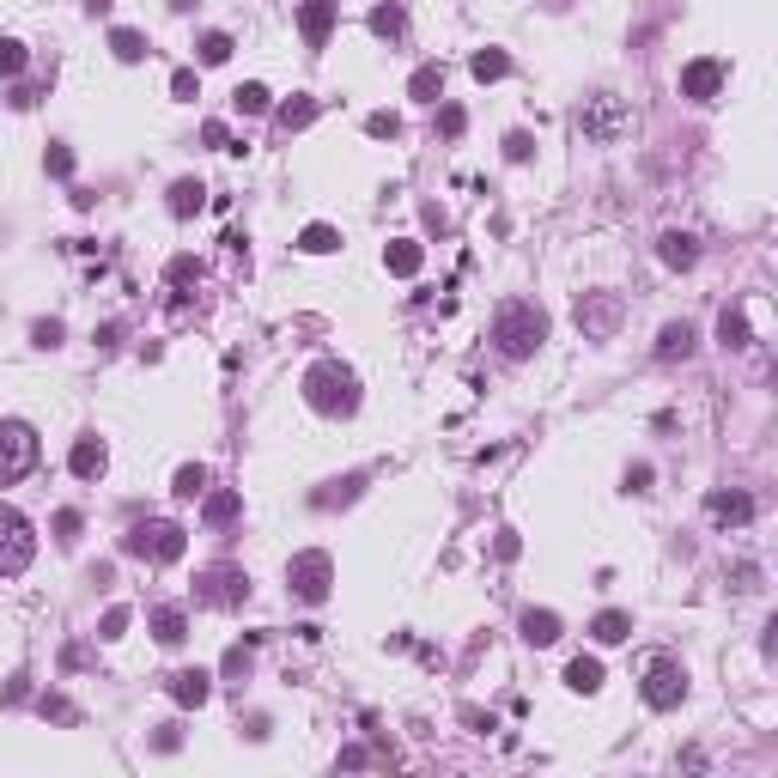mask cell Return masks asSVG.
<instances>
[{"label":"cell","instance_id":"1","mask_svg":"<svg viewBox=\"0 0 778 778\" xmlns=\"http://www.w3.org/2000/svg\"><path fill=\"white\" fill-rule=\"evenodd\" d=\"M304 402L317 408V414H329V420H347V414L359 408V377H353V365L317 359V365L304 371Z\"/></svg>","mask_w":778,"mask_h":778},{"label":"cell","instance_id":"2","mask_svg":"<svg viewBox=\"0 0 778 778\" xmlns=\"http://www.w3.org/2000/svg\"><path fill=\"white\" fill-rule=\"evenodd\" d=\"M493 341H499L505 359H535L541 341H548V317H541L529 298H511V304H499V317H493Z\"/></svg>","mask_w":778,"mask_h":778},{"label":"cell","instance_id":"3","mask_svg":"<svg viewBox=\"0 0 778 778\" xmlns=\"http://www.w3.org/2000/svg\"><path fill=\"white\" fill-rule=\"evenodd\" d=\"M122 548L134 554V560H152V566H171V560H183V548H189V535H183V523H134L128 535H122Z\"/></svg>","mask_w":778,"mask_h":778},{"label":"cell","instance_id":"4","mask_svg":"<svg viewBox=\"0 0 778 778\" xmlns=\"http://www.w3.org/2000/svg\"><path fill=\"white\" fill-rule=\"evenodd\" d=\"M286 590L298 596V602H329V590H335V560L323 554V548H304V554H292V566H286Z\"/></svg>","mask_w":778,"mask_h":778},{"label":"cell","instance_id":"5","mask_svg":"<svg viewBox=\"0 0 778 778\" xmlns=\"http://www.w3.org/2000/svg\"><path fill=\"white\" fill-rule=\"evenodd\" d=\"M31 560H37V529H31V517L13 511V505H0V578H19Z\"/></svg>","mask_w":778,"mask_h":778},{"label":"cell","instance_id":"6","mask_svg":"<svg viewBox=\"0 0 778 778\" xmlns=\"http://www.w3.org/2000/svg\"><path fill=\"white\" fill-rule=\"evenodd\" d=\"M37 469V432L25 420H0V487H13Z\"/></svg>","mask_w":778,"mask_h":778},{"label":"cell","instance_id":"7","mask_svg":"<svg viewBox=\"0 0 778 778\" xmlns=\"http://www.w3.org/2000/svg\"><path fill=\"white\" fill-rule=\"evenodd\" d=\"M195 602H201V608H244V602H250L244 566H207V572L195 578Z\"/></svg>","mask_w":778,"mask_h":778},{"label":"cell","instance_id":"8","mask_svg":"<svg viewBox=\"0 0 778 778\" xmlns=\"http://www.w3.org/2000/svg\"><path fill=\"white\" fill-rule=\"evenodd\" d=\"M578 128H584V140L614 146L620 134H627V110H620V98H614V92H596V98H584V104H578Z\"/></svg>","mask_w":778,"mask_h":778},{"label":"cell","instance_id":"9","mask_svg":"<svg viewBox=\"0 0 778 778\" xmlns=\"http://www.w3.org/2000/svg\"><path fill=\"white\" fill-rule=\"evenodd\" d=\"M681 699H687V669L675 657H651V669H645V706L651 712H675Z\"/></svg>","mask_w":778,"mask_h":778},{"label":"cell","instance_id":"10","mask_svg":"<svg viewBox=\"0 0 778 778\" xmlns=\"http://www.w3.org/2000/svg\"><path fill=\"white\" fill-rule=\"evenodd\" d=\"M572 317H578L584 341H608V335L620 329V317H627V304H620V292H584Z\"/></svg>","mask_w":778,"mask_h":778},{"label":"cell","instance_id":"11","mask_svg":"<svg viewBox=\"0 0 778 778\" xmlns=\"http://www.w3.org/2000/svg\"><path fill=\"white\" fill-rule=\"evenodd\" d=\"M724 80H730V67H724L718 55H699V61L681 67V98H693V104H718Z\"/></svg>","mask_w":778,"mask_h":778},{"label":"cell","instance_id":"12","mask_svg":"<svg viewBox=\"0 0 778 778\" xmlns=\"http://www.w3.org/2000/svg\"><path fill=\"white\" fill-rule=\"evenodd\" d=\"M67 469L80 475V481H98V475L110 469V450H104V438H98V432L73 438V450H67Z\"/></svg>","mask_w":778,"mask_h":778},{"label":"cell","instance_id":"13","mask_svg":"<svg viewBox=\"0 0 778 778\" xmlns=\"http://www.w3.org/2000/svg\"><path fill=\"white\" fill-rule=\"evenodd\" d=\"M335 19H341L335 0H304V7H298V31H304V43H310V49H323L329 31H335Z\"/></svg>","mask_w":778,"mask_h":778},{"label":"cell","instance_id":"14","mask_svg":"<svg viewBox=\"0 0 778 778\" xmlns=\"http://www.w3.org/2000/svg\"><path fill=\"white\" fill-rule=\"evenodd\" d=\"M706 517H712L718 529H742V523L754 517V499H748V493H736V487H730V493L718 487V493H706Z\"/></svg>","mask_w":778,"mask_h":778},{"label":"cell","instance_id":"15","mask_svg":"<svg viewBox=\"0 0 778 778\" xmlns=\"http://www.w3.org/2000/svg\"><path fill=\"white\" fill-rule=\"evenodd\" d=\"M517 633H523V645H560V614L554 608H523V620H517Z\"/></svg>","mask_w":778,"mask_h":778},{"label":"cell","instance_id":"16","mask_svg":"<svg viewBox=\"0 0 778 778\" xmlns=\"http://www.w3.org/2000/svg\"><path fill=\"white\" fill-rule=\"evenodd\" d=\"M657 256H663V268L687 274V268L699 262V238H693V231H663V238H657Z\"/></svg>","mask_w":778,"mask_h":778},{"label":"cell","instance_id":"17","mask_svg":"<svg viewBox=\"0 0 778 778\" xmlns=\"http://www.w3.org/2000/svg\"><path fill=\"white\" fill-rule=\"evenodd\" d=\"M165 693L177 699V706H207V693H213V675L207 669H177L165 681Z\"/></svg>","mask_w":778,"mask_h":778},{"label":"cell","instance_id":"18","mask_svg":"<svg viewBox=\"0 0 778 778\" xmlns=\"http://www.w3.org/2000/svg\"><path fill=\"white\" fill-rule=\"evenodd\" d=\"M590 639H596V645H620V639H633V614H627V608H602V614L590 620Z\"/></svg>","mask_w":778,"mask_h":778},{"label":"cell","instance_id":"19","mask_svg":"<svg viewBox=\"0 0 778 778\" xmlns=\"http://www.w3.org/2000/svg\"><path fill=\"white\" fill-rule=\"evenodd\" d=\"M152 639H159V645H183V639H189V614H183L177 602L152 608Z\"/></svg>","mask_w":778,"mask_h":778},{"label":"cell","instance_id":"20","mask_svg":"<svg viewBox=\"0 0 778 778\" xmlns=\"http://www.w3.org/2000/svg\"><path fill=\"white\" fill-rule=\"evenodd\" d=\"M420 262H426V250H420L414 238H396V244L383 250V268L396 274V280H414V274H420Z\"/></svg>","mask_w":778,"mask_h":778},{"label":"cell","instance_id":"21","mask_svg":"<svg viewBox=\"0 0 778 778\" xmlns=\"http://www.w3.org/2000/svg\"><path fill=\"white\" fill-rule=\"evenodd\" d=\"M201 517H207V529H225V523H238V517H244V499L231 493V487H219V493L201 499Z\"/></svg>","mask_w":778,"mask_h":778},{"label":"cell","instance_id":"22","mask_svg":"<svg viewBox=\"0 0 778 778\" xmlns=\"http://www.w3.org/2000/svg\"><path fill=\"white\" fill-rule=\"evenodd\" d=\"M408 98H414V104H438V98H444V67H438V61L414 67V80H408Z\"/></svg>","mask_w":778,"mask_h":778},{"label":"cell","instance_id":"23","mask_svg":"<svg viewBox=\"0 0 778 778\" xmlns=\"http://www.w3.org/2000/svg\"><path fill=\"white\" fill-rule=\"evenodd\" d=\"M298 250H304V256H329V250H341V231L317 219V225H304V231H298Z\"/></svg>","mask_w":778,"mask_h":778},{"label":"cell","instance_id":"24","mask_svg":"<svg viewBox=\"0 0 778 778\" xmlns=\"http://www.w3.org/2000/svg\"><path fill=\"white\" fill-rule=\"evenodd\" d=\"M201 207H207V189H201L195 177H177V183H171V213L189 219V213H201Z\"/></svg>","mask_w":778,"mask_h":778},{"label":"cell","instance_id":"25","mask_svg":"<svg viewBox=\"0 0 778 778\" xmlns=\"http://www.w3.org/2000/svg\"><path fill=\"white\" fill-rule=\"evenodd\" d=\"M687 353H693V323H663L657 359H687Z\"/></svg>","mask_w":778,"mask_h":778},{"label":"cell","instance_id":"26","mask_svg":"<svg viewBox=\"0 0 778 778\" xmlns=\"http://www.w3.org/2000/svg\"><path fill=\"white\" fill-rule=\"evenodd\" d=\"M469 73H475L481 86H493V80H505V73H511V55H505V49H475Z\"/></svg>","mask_w":778,"mask_h":778},{"label":"cell","instance_id":"27","mask_svg":"<svg viewBox=\"0 0 778 778\" xmlns=\"http://www.w3.org/2000/svg\"><path fill=\"white\" fill-rule=\"evenodd\" d=\"M566 687H572V693H596V687H602V663H596V657H572V663H566Z\"/></svg>","mask_w":778,"mask_h":778},{"label":"cell","instance_id":"28","mask_svg":"<svg viewBox=\"0 0 778 778\" xmlns=\"http://www.w3.org/2000/svg\"><path fill=\"white\" fill-rule=\"evenodd\" d=\"M310 122H317V98L298 92L292 104H280V128H286V134H298V128H310Z\"/></svg>","mask_w":778,"mask_h":778},{"label":"cell","instance_id":"29","mask_svg":"<svg viewBox=\"0 0 778 778\" xmlns=\"http://www.w3.org/2000/svg\"><path fill=\"white\" fill-rule=\"evenodd\" d=\"M371 31H377V37H389V43H396V37L408 31V13L396 7V0H389V7H371Z\"/></svg>","mask_w":778,"mask_h":778},{"label":"cell","instance_id":"30","mask_svg":"<svg viewBox=\"0 0 778 778\" xmlns=\"http://www.w3.org/2000/svg\"><path fill=\"white\" fill-rule=\"evenodd\" d=\"M110 49H116V61H128V67H134V61H146V37H140V31H128V25H116V31H110Z\"/></svg>","mask_w":778,"mask_h":778},{"label":"cell","instance_id":"31","mask_svg":"<svg viewBox=\"0 0 778 778\" xmlns=\"http://www.w3.org/2000/svg\"><path fill=\"white\" fill-rule=\"evenodd\" d=\"M195 61H201V67H225V61H231V37H225V31H207V37L195 43Z\"/></svg>","mask_w":778,"mask_h":778},{"label":"cell","instance_id":"32","mask_svg":"<svg viewBox=\"0 0 778 778\" xmlns=\"http://www.w3.org/2000/svg\"><path fill=\"white\" fill-rule=\"evenodd\" d=\"M171 493H177V499H201V493H207V469H201V462H183L177 481H171Z\"/></svg>","mask_w":778,"mask_h":778},{"label":"cell","instance_id":"33","mask_svg":"<svg viewBox=\"0 0 778 778\" xmlns=\"http://www.w3.org/2000/svg\"><path fill=\"white\" fill-rule=\"evenodd\" d=\"M359 487H365L359 475H341V481H329V493H317V505H323V511H335V505H353V499H359Z\"/></svg>","mask_w":778,"mask_h":778},{"label":"cell","instance_id":"34","mask_svg":"<svg viewBox=\"0 0 778 778\" xmlns=\"http://www.w3.org/2000/svg\"><path fill=\"white\" fill-rule=\"evenodd\" d=\"M25 43H13V37H0V80H19V73H25Z\"/></svg>","mask_w":778,"mask_h":778},{"label":"cell","instance_id":"35","mask_svg":"<svg viewBox=\"0 0 778 778\" xmlns=\"http://www.w3.org/2000/svg\"><path fill=\"white\" fill-rule=\"evenodd\" d=\"M718 341L724 347H748V317H742V310H724V317H718Z\"/></svg>","mask_w":778,"mask_h":778},{"label":"cell","instance_id":"36","mask_svg":"<svg viewBox=\"0 0 778 778\" xmlns=\"http://www.w3.org/2000/svg\"><path fill=\"white\" fill-rule=\"evenodd\" d=\"M365 134H371V140H396V134H402V116H396V110H371V116H365Z\"/></svg>","mask_w":778,"mask_h":778},{"label":"cell","instance_id":"37","mask_svg":"<svg viewBox=\"0 0 778 778\" xmlns=\"http://www.w3.org/2000/svg\"><path fill=\"white\" fill-rule=\"evenodd\" d=\"M231 104H238L244 116H262V110H268V86H256V80H250V86H238V92H231Z\"/></svg>","mask_w":778,"mask_h":778},{"label":"cell","instance_id":"38","mask_svg":"<svg viewBox=\"0 0 778 778\" xmlns=\"http://www.w3.org/2000/svg\"><path fill=\"white\" fill-rule=\"evenodd\" d=\"M165 280H171V286L183 292V286H195V280H201V262H195V256H171V268H165Z\"/></svg>","mask_w":778,"mask_h":778},{"label":"cell","instance_id":"39","mask_svg":"<svg viewBox=\"0 0 778 778\" xmlns=\"http://www.w3.org/2000/svg\"><path fill=\"white\" fill-rule=\"evenodd\" d=\"M171 98H183V104L201 98V73H195V67H177V73H171Z\"/></svg>","mask_w":778,"mask_h":778},{"label":"cell","instance_id":"40","mask_svg":"<svg viewBox=\"0 0 778 778\" xmlns=\"http://www.w3.org/2000/svg\"><path fill=\"white\" fill-rule=\"evenodd\" d=\"M43 718H55V724H80V706H73V699H61V693H43Z\"/></svg>","mask_w":778,"mask_h":778},{"label":"cell","instance_id":"41","mask_svg":"<svg viewBox=\"0 0 778 778\" xmlns=\"http://www.w3.org/2000/svg\"><path fill=\"white\" fill-rule=\"evenodd\" d=\"M128 620H134V614H128L122 602H116V608H104V620H98V639H122V633H128Z\"/></svg>","mask_w":778,"mask_h":778},{"label":"cell","instance_id":"42","mask_svg":"<svg viewBox=\"0 0 778 778\" xmlns=\"http://www.w3.org/2000/svg\"><path fill=\"white\" fill-rule=\"evenodd\" d=\"M462 128H469V110H462V104H444V110H438V134H450V140H456Z\"/></svg>","mask_w":778,"mask_h":778},{"label":"cell","instance_id":"43","mask_svg":"<svg viewBox=\"0 0 778 778\" xmlns=\"http://www.w3.org/2000/svg\"><path fill=\"white\" fill-rule=\"evenodd\" d=\"M55 541H61V548L80 541V511H55Z\"/></svg>","mask_w":778,"mask_h":778},{"label":"cell","instance_id":"44","mask_svg":"<svg viewBox=\"0 0 778 778\" xmlns=\"http://www.w3.org/2000/svg\"><path fill=\"white\" fill-rule=\"evenodd\" d=\"M219 669H225V675H231V681H244V675H250V645H231V651H225V663H219Z\"/></svg>","mask_w":778,"mask_h":778},{"label":"cell","instance_id":"45","mask_svg":"<svg viewBox=\"0 0 778 778\" xmlns=\"http://www.w3.org/2000/svg\"><path fill=\"white\" fill-rule=\"evenodd\" d=\"M529 152H535V140H529L523 128H517V134H505V159H511V165H523Z\"/></svg>","mask_w":778,"mask_h":778},{"label":"cell","instance_id":"46","mask_svg":"<svg viewBox=\"0 0 778 778\" xmlns=\"http://www.w3.org/2000/svg\"><path fill=\"white\" fill-rule=\"evenodd\" d=\"M43 165H49V177H73V152H67V146H49Z\"/></svg>","mask_w":778,"mask_h":778},{"label":"cell","instance_id":"47","mask_svg":"<svg viewBox=\"0 0 778 778\" xmlns=\"http://www.w3.org/2000/svg\"><path fill=\"white\" fill-rule=\"evenodd\" d=\"M31 341H37V347H61V323H55V317H43V323L31 329Z\"/></svg>","mask_w":778,"mask_h":778},{"label":"cell","instance_id":"48","mask_svg":"<svg viewBox=\"0 0 778 778\" xmlns=\"http://www.w3.org/2000/svg\"><path fill=\"white\" fill-rule=\"evenodd\" d=\"M335 766H347V772H359V766H371V748H359V742H353V748H341V760H335Z\"/></svg>","mask_w":778,"mask_h":778},{"label":"cell","instance_id":"49","mask_svg":"<svg viewBox=\"0 0 778 778\" xmlns=\"http://www.w3.org/2000/svg\"><path fill=\"white\" fill-rule=\"evenodd\" d=\"M201 140H207V146H219V152H231V134H225V122H207V128H201Z\"/></svg>","mask_w":778,"mask_h":778},{"label":"cell","instance_id":"50","mask_svg":"<svg viewBox=\"0 0 778 778\" xmlns=\"http://www.w3.org/2000/svg\"><path fill=\"white\" fill-rule=\"evenodd\" d=\"M627 487H633V493L651 487V462H633V469H627Z\"/></svg>","mask_w":778,"mask_h":778},{"label":"cell","instance_id":"51","mask_svg":"<svg viewBox=\"0 0 778 778\" xmlns=\"http://www.w3.org/2000/svg\"><path fill=\"white\" fill-rule=\"evenodd\" d=\"M171 7H177V13H189V7H195V0H171Z\"/></svg>","mask_w":778,"mask_h":778}]
</instances>
